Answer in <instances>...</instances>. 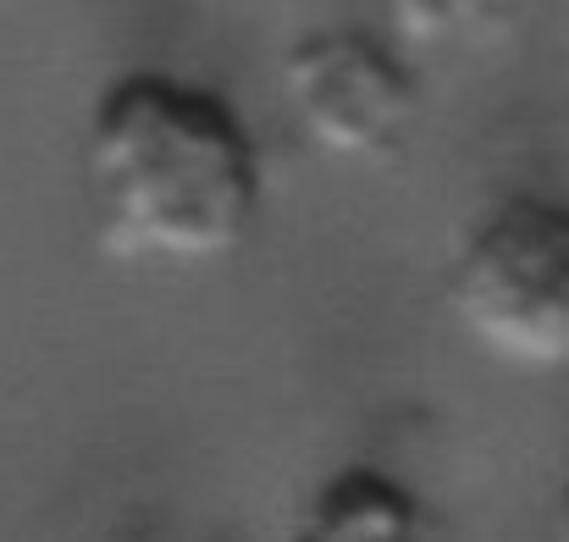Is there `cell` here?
<instances>
[{
	"label": "cell",
	"instance_id": "6da1fadb",
	"mask_svg": "<svg viewBox=\"0 0 569 542\" xmlns=\"http://www.w3.org/2000/svg\"><path fill=\"white\" fill-rule=\"evenodd\" d=\"M83 173L106 244L128 260H221L266 205V167L243 111L221 89L161 67H133L100 89Z\"/></svg>",
	"mask_w": 569,
	"mask_h": 542
},
{
	"label": "cell",
	"instance_id": "7a4b0ae2",
	"mask_svg": "<svg viewBox=\"0 0 569 542\" xmlns=\"http://www.w3.org/2000/svg\"><path fill=\"white\" fill-rule=\"evenodd\" d=\"M448 311L465 338L515 371H569V205L509 194L476 216L453 266Z\"/></svg>",
	"mask_w": 569,
	"mask_h": 542
},
{
	"label": "cell",
	"instance_id": "3957f363",
	"mask_svg": "<svg viewBox=\"0 0 569 542\" xmlns=\"http://www.w3.org/2000/svg\"><path fill=\"white\" fill-rule=\"evenodd\" d=\"M277 83L293 128L332 161H387L420 122L415 61L377 28L332 22L293 39Z\"/></svg>",
	"mask_w": 569,
	"mask_h": 542
},
{
	"label": "cell",
	"instance_id": "277c9868",
	"mask_svg": "<svg viewBox=\"0 0 569 542\" xmlns=\"http://www.w3.org/2000/svg\"><path fill=\"white\" fill-rule=\"evenodd\" d=\"M282 542H437V515L387 465H338L310 487Z\"/></svg>",
	"mask_w": 569,
	"mask_h": 542
},
{
	"label": "cell",
	"instance_id": "5b68a950",
	"mask_svg": "<svg viewBox=\"0 0 569 542\" xmlns=\"http://www.w3.org/2000/svg\"><path fill=\"white\" fill-rule=\"evenodd\" d=\"M537 0H381L387 39L415 50H487L526 28Z\"/></svg>",
	"mask_w": 569,
	"mask_h": 542
},
{
	"label": "cell",
	"instance_id": "8992f818",
	"mask_svg": "<svg viewBox=\"0 0 569 542\" xmlns=\"http://www.w3.org/2000/svg\"><path fill=\"white\" fill-rule=\"evenodd\" d=\"M553 542H569V482L559 493V515H553Z\"/></svg>",
	"mask_w": 569,
	"mask_h": 542
}]
</instances>
